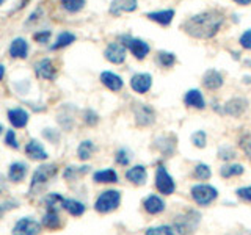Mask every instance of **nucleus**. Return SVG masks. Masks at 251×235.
Returning a JSON list of instances; mask_svg holds the SVG:
<instances>
[{"label":"nucleus","mask_w":251,"mask_h":235,"mask_svg":"<svg viewBox=\"0 0 251 235\" xmlns=\"http://www.w3.org/2000/svg\"><path fill=\"white\" fill-rule=\"evenodd\" d=\"M130 159H132V157H130V152L127 151V149H120V151H118L116 155H115L116 163L121 164V166H126V164H129Z\"/></svg>","instance_id":"obj_37"},{"label":"nucleus","mask_w":251,"mask_h":235,"mask_svg":"<svg viewBox=\"0 0 251 235\" xmlns=\"http://www.w3.org/2000/svg\"><path fill=\"white\" fill-rule=\"evenodd\" d=\"M235 3H239V5H243V6H247V5H251V0H234Z\"/></svg>","instance_id":"obj_51"},{"label":"nucleus","mask_w":251,"mask_h":235,"mask_svg":"<svg viewBox=\"0 0 251 235\" xmlns=\"http://www.w3.org/2000/svg\"><path fill=\"white\" fill-rule=\"evenodd\" d=\"M223 22H225V16L222 11L209 10L188 18L182 24V30L187 35H190L196 39H210L218 33Z\"/></svg>","instance_id":"obj_1"},{"label":"nucleus","mask_w":251,"mask_h":235,"mask_svg":"<svg viewBox=\"0 0 251 235\" xmlns=\"http://www.w3.org/2000/svg\"><path fill=\"white\" fill-rule=\"evenodd\" d=\"M5 143H6L8 147L19 149V143H18V138H16L14 130H8V132H6V135H5Z\"/></svg>","instance_id":"obj_43"},{"label":"nucleus","mask_w":251,"mask_h":235,"mask_svg":"<svg viewBox=\"0 0 251 235\" xmlns=\"http://www.w3.org/2000/svg\"><path fill=\"white\" fill-rule=\"evenodd\" d=\"M243 171L245 169H243L242 164H225L222 171H220V174H222V177L227 179V177L240 176V174H243Z\"/></svg>","instance_id":"obj_33"},{"label":"nucleus","mask_w":251,"mask_h":235,"mask_svg":"<svg viewBox=\"0 0 251 235\" xmlns=\"http://www.w3.org/2000/svg\"><path fill=\"white\" fill-rule=\"evenodd\" d=\"M50 36H52V31L50 30H41V31H36V33H33V39H35L36 43H39V44L49 43Z\"/></svg>","instance_id":"obj_40"},{"label":"nucleus","mask_w":251,"mask_h":235,"mask_svg":"<svg viewBox=\"0 0 251 235\" xmlns=\"http://www.w3.org/2000/svg\"><path fill=\"white\" fill-rule=\"evenodd\" d=\"M202 85L207 90H218L223 85V75L217 69H209L202 77Z\"/></svg>","instance_id":"obj_21"},{"label":"nucleus","mask_w":251,"mask_h":235,"mask_svg":"<svg viewBox=\"0 0 251 235\" xmlns=\"http://www.w3.org/2000/svg\"><path fill=\"white\" fill-rule=\"evenodd\" d=\"M94 144H93V141H90V140H85V141H82L80 144H78V147H77V157L80 160H88L90 157L93 155V152H94Z\"/></svg>","instance_id":"obj_31"},{"label":"nucleus","mask_w":251,"mask_h":235,"mask_svg":"<svg viewBox=\"0 0 251 235\" xmlns=\"http://www.w3.org/2000/svg\"><path fill=\"white\" fill-rule=\"evenodd\" d=\"M154 147L159 149L165 157H171L173 154H175V149H176V140L173 135L159 137L154 141Z\"/></svg>","instance_id":"obj_19"},{"label":"nucleus","mask_w":251,"mask_h":235,"mask_svg":"<svg viewBox=\"0 0 251 235\" xmlns=\"http://www.w3.org/2000/svg\"><path fill=\"white\" fill-rule=\"evenodd\" d=\"M157 61H159V65L163 68H171L176 63V57H175V53H171V52H159Z\"/></svg>","instance_id":"obj_35"},{"label":"nucleus","mask_w":251,"mask_h":235,"mask_svg":"<svg viewBox=\"0 0 251 235\" xmlns=\"http://www.w3.org/2000/svg\"><path fill=\"white\" fill-rule=\"evenodd\" d=\"M201 221V215L198 213L196 210H188L185 212V213L176 216L175 223H173V226H175V229L177 231L179 235H193L196 227H198Z\"/></svg>","instance_id":"obj_2"},{"label":"nucleus","mask_w":251,"mask_h":235,"mask_svg":"<svg viewBox=\"0 0 251 235\" xmlns=\"http://www.w3.org/2000/svg\"><path fill=\"white\" fill-rule=\"evenodd\" d=\"M184 102H185V105L198 108V110H202L204 107H206V100H204V97H202V94H201L200 90L187 91L185 97H184Z\"/></svg>","instance_id":"obj_25"},{"label":"nucleus","mask_w":251,"mask_h":235,"mask_svg":"<svg viewBox=\"0 0 251 235\" xmlns=\"http://www.w3.org/2000/svg\"><path fill=\"white\" fill-rule=\"evenodd\" d=\"M60 2L68 13H78L85 6V0H60Z\"/></svg>","instance_id":"obj_34"},{"label":"nucleus","mask_w":251,"mask_h":235,"mask_svg":"<svg viewBox=\"0 0 251 235\" xmlns=\"http://www.w3.org/2000/svg\"><path fill=\"white\" fill-rule=\"evenodd\" d=\"M100 82L104 86L110 91H120L123 86H124V82L120 75H116L115 72H110V70H104V72L100 74Z\"/></svg>","instance_id":"obj_20"},{"label":"nucleus","mask_w":251,"mask_h":235,"mask_svg":"<svg viewBox=\"0 0 251 235\" xmlns=\"http://www.w3.org/2000/svg\"><path fill=\"white\" fill-rule=\"evenodd\" d=\"M217 196H218L217 188H214L212 185L200 184L192 187V198L200 206H209L210 202H214L217 199Z\"/></svg>","instance_id":"obj_5"},{"label":"nucleus","mask_w":251,"mask_h":235,"mask_svg":"<svg viewBox=\"0 0 251 235\" xmlns=\"http://www.w3.org/2000/svg\"><path fill=\"white\" fill-rule=\"evenodd\" d=\"M74 41H75V35L74 33H71V31H61V33L58 35V38H57V41L50 46V49L52 50H60V49H63V47L71 46Z\"/></svg>","instance_id":"obj_29"},{"label":"nucleus","mask_w":251,"mask_h":235,"mask_svg":"<svg viewBox=\"0 0 251 235\" xmlns=\"http://www.w3.org/2000/svg\"><path fill=\"white\" fill-rule=\"evenodd\" d=\"M3 77H5V66L0 65V80H3Z\"/></svg>","instance_id":"obj_52"},{"label":"nucleus","mask_w":251,"mask_h":235,"mask_svg":"<svg viewBox=\"0 0 251 235\" xmlns=\"http://www.w3.org/2000/svg\"><path fill=\"white\" fill-rule=\"evenodd\" d=\"M137 6H138L137 0H112L108 11H110V14H112V16H116V18H120L123 13H132V11H135Z\"/></svg>","instance_id":"obj_11"},{"label":"nucleus","mask_w":251,"mask_h":235,"mask_svg":"<svg viewBox=\"0 0 251 235\" xmlns=\"http://www.w3.org/2000/svg\"><path fill=\"white\" fill-rule=\"evenodd\" d=\"M226 235H251V231L248 229H237V231H231L229 234Z\"/></svg>","instance_id":"obj_49"},{"label":"nucleus","mask_w":251,"mask_h":235,"mask_svg":"<svg viewBox=\"0 0 251 235\" xmlns=\"http://www.w3.org/2000/svg\"><path fill=\"white\" fill-rule=\"evenodd\" d=\"M41 224L49 231H57L63 226L58 212H46V215L43 216V223Z\"/></svg>","instance_id":"obj_27"},{"label":"nucleus","mask_w":251,"mask_h":235,"mask_svg":"<svg viewBox=\"0 0 251 235\" xmlns=\"http://www.w3.org/2000/svg\"><path fill=\"white\" fill-rule=\"evenodd\" d=\"M105 58L113 65H121L126 60V47L121 43H110L104 52Z\"/></svg>","instance_id":"obj_12"},{"label":"nucleus","mask_w":251,"mask_h":235,"mask_svg":"<svg viewBox=\"0 0 251 235\" xmlns=\"http://www.w3.org/2000/svg\"><path fill=\"white\" fill-rule=\"evenodd\" d=\"M35 74L43 80H55L57 78V68H55L52 60L44 58L35 65Z\"/></svg>","instance_id":"obj_10"},{"label":"nucleus","mask_w":251,"mask_h":235,"mask_svg":"<svg viewBox=\"0 0 251 235\" xmlns=\"http://www.w3.org/2000/svg\"><path fill=\"white\" fill-rule=\"evenodd\" d=\"M240 44H242L243 49L251 50V30H247L245 33L240 36Z\"/></svg>","instance_id":"obj_47"},{"label":"nucleus","mask_w":251,"mask_h":235,"mask_svg":"<svg viewBox=\"0 0 251 235\" xmlns=\"http://www.w3.org/2000/svg\"><path fill=\"white\" fill-rule=\"evenodd\" d=\"M63 209H65L71 216H82L85 213V206L80 201H75V199H65Z\"/></svg>","instance_id":"obj_30"},{"label":"nucleus","mask_w":251,"mask_h":235,"mask_svg":"<svg viewBox=\"0 0 251 235\" xmlns=\"http://www.w3.org/2000/svg\"><path fill=\"white\" fill-rule=\"evenodd\" d=\"M143 207H145V210L148 212V213L157 215V213H162V212L165 210V202L162 201V198H159V196L151 194V196H148V198L145 199Z\"/></svg>","instance_id":"obj_23"},{"label":"nucleus","mask_w":251,"mask_h":235,"mask_svg":"<svg viewBox=\"0 0 251 235\" xmlns=\"http://www.w3.org/2000/svg\"><path fill=\"white\" fill-rule=\"evenodd\" d=\"M121 41H123V46L124 47H127V49L132 52V55L135 57L137 60H145L146 58V55L149 53V46L148 43H145L143 39H140V38H132L129 35H123L121 38Z\"/></svg>","instance_id":"obj_6"},{"label":"nucleus","mask_w":251,"mask_h":235,"mask_svg":"<svg viewBox=\"0 0 251 235\" xmlns=\"http://www.w3.org/2000/svg\"><path fill=\"white\" fill-rule=\"evenodd\" d=\"M247 108H248V100L247 99H243V97H234L231 99L229 102H226V105H225V112L227 115H231L234 118H237L240 115H243L247 112Z\"/></svg>","instance_id":"obj_17"},{"label":"nucleus","mask_w":251,"mask_h":235,"mask_svg":"<svg viewBox=\"0 0 251 235\" xmlns=\"http://www.w3.org/2000/svg\"><path fill=\"white\" fill-rule=\"evenodd\" d=\"M18 207H19L18 201H6V202H3L2 206H0V218H2L6 213V212H10L13 209H18Z\"/></svg>","instance_id":"obj_45"},{"label":"nucleus","mask_w":251,"mask_h":235,"mask_svg":"<svg viewBox=\"0 0 251 235\" xmlns=\"http://www.w3.org/2000/svg\"><path fill=\"white\" fill-rule=\"evenodd\" d=\"M240 147L243 149V152L248 157V160L251 162V133H247L240 138Z\"/></svg>","instance_id":"obj_39"},{"label":"nucleus","mask_w":251,"mask_h":235,"mask_svg":"<svg viewBox=\"0 0 251 235\" xmlns=\"http://www.w3.org/2000/svg\"><path fill=\"white\" fill-rule=\"evenodd\" d=\"M50 129H46L44 130V137L47 138V140H50V141H58V133H55V135H53V133L52 132H49Z\"/></svg>","instance_id":"obj_48"},{"label":"nucleus","mask_w":251,"mask_h":235,"mask_svg":"<svg viewBox=\"0 0 251 235\" xmlns=\"http://www.w3.org/2000/svg\"><path fill=\"white\" fill-rule=\"evenodd\" d=\"M41 227L43 224L38 223L36 219L31 216H25L18 219V223L14 224L11 234L13 235H39L41 234Z\"/></svg>","instance_id":"obj_7"},{"label":"nucleus","mask_w":251,"mask_h":235,"mask_svg":"<svg viewBox=\"0 0 251 235\" xmlns=\"http://www.w3.org/2000/svg\"><path fill=\"white\" fill-rule=\"evenodd\" d=\"M43 204L46 206L47 212H58L60 209H63V204H65V198L58 193H49L44 198Z\"/></svg>","instance_id":"obj_26"},{"label":"nucleus","mask_w":251,"mask_h":235,"mask_svg":"<svg viewBox=\"0 0 251 235\" xmlns=\"http://www.w3.org/2000/svg\"><path fill=\"white\" fill-rule=\"evenodd\" d=\"M3 132V127H2V124H0V133H2Z\"/></svg>","instance_id":"obj_55"},{"label":"nucleus","mask_w":251,"mask_h":235,"mask_svg":"<svg viewBox=\"0 0 251 235\" xmlns=\"http://www.w3.org/2000/svg\"><path fill=\"white\" fill-rule=\"evenodd\" d=\"M121 202V193L116 190H107L99 194V198L94 202V210L98 213H110L118 209Z\"/></svg>","instance_id":"obj_4"},{"label":"nucleus","mask_w":251,"mask_h":235,"mask_svg":"<svg viewBox=\"0 0 251 235\" xmlns=\"http://www.w3.org/2000/svg\"><path fill=\"white\" fill-rule=\"evenodd\" d=\"M83 116H85V118H83L85 122L88 124V125H96V124L99 122V116H98L96 112H93V110H86Z\"/></svg>","instance_id":"obj_44"},{"label":"nucleus","mask_w":251,"mask_h":235,"mask_svg":"<svg viewBox=\"0 0 251 235\" xmlns=\"http://www.w3.org/2000/svg\"><path fill=\"white\" fill-rule=\"evenodd\" d=\"M25 154H27V157L28 159H31V160H36V162H43V160H47V152H46V149H44V146L39 143V141H36V140H30L28 143L25 144Z\"/></svg>","instance_id":"obj_14"},{"label":"nucleus","mask_w":251,"mask_h":235,"mask_svg":"<svg viewBox=\"0 0 251 235\" xmlns=\"http://www.w3.org/2000/svg\"><path fill=\"white\" fill-rule=\"evenodd\" d=\"M88 171H90V166H68L65 172H63V177L68 180H74L77 177L85 176Z\"/></svg>","instance_id":"obj_32"},{"label":"nucleus","mask_w":251,"mask_h":235,"mask_svg":"<svg viewBox=\"0 0 251 235\" xmlns=\"http://www.w3.org/2000/svg\"><path fill=\"white\" fill-rule=\"evenodd\" d=\"M93 179H94V182H98V184H116L118 174L113 169H102V171L94 172Z\"/></svg>","instance_id":"obj_28"},{"label":"nucleus","mask_w":251,"mask_h":235,"mask_svg":"<svg viewBox=\"0 0 251 235\" xmlns=\"http://www.w3.org/2000/svg\"><path fill=\"white\" fill-rule=\"evenodd\" d=\"M28 2H30V0H21V3H19V6H18V10H22V8L25 6Z\"/></svg>","instance_id":"obj_53"},{"label":"nucleus","mask_w":251,"mask_h":235,"mask_svg":"<svg viewBox=\"0 0 251 235\" xmlns=\"http://www.w3.org/2000/svg\"><path fill=\"white\" fill-rule=\"evenodd\" d=\"M58 172V166L55 163H47L41 164L31 176V182H30V193H35L39 190L41 187H44L50 179H53Z\"/></svg>","instance_id":"obj_3"},{"label":"nucleus","mask_w":251,"mask_h":235,"mask_svg":"<svg viewBox=\"0 0 251 235\" xmlns=\"http://www.w3.org/2000/svg\"><path fill=\"white\" fill-rule=\"evenodd\" d=\"M39 14H41V10H36L33 14L30 16V19H28V22H33V21H36L38 18H39Z\"/></svg>","instance_id":"obj_50"},{"label":"nucleus","mask_w":251,"mask_h":235,"mask_svg":"<svg viewBox=\"0 0 251 235\" xmlns=\"http://www.w3.org/2000/svg\"><path fill=\"white\" fill-rule=\"evenodd\" d=\"M192 141H193V144L196 147H204V146H206V133H204L202 130L195 132L192 135Z\"/></svg>","instance_id":"obj_41"},{"label":"nucleus","mask_w":251,"mask_h":235,"mask_svg":"<svg viewBox=\"0 0 251 235\" xmlns=\"http://www.w3.org/2000/svg\"><path fill=\"white\" fill-rule=\"evenodd\" d=\"M130 86L132 90L138 93V94H145L151 90L152 86V77L146 74V72H140V74H135L132 78H130Z\"/></svg>","instance_id":"obj_13"},{"label":"nucleus","mask_w":251,"mask_h":235,"mask_svg":"<svg viewBox=\"0 0 251 235\" xmlns=\"http://www.w3.org/2000/svg\"><path fill=\"white\" fill-rule=\"evenodd\" d=\"M193 176L198 180H207V179H210L212 172H210V168L207 166V164L200 163V164H196V166H195Z\"/></svg>","instance_id":"obj_36"},{"label":"nucleus","mask_w":251,"mask_h":235,"mask_svg":"<svg viewBox=\"0 0 251 235\" xmlns=\"http://www.w3.org/2000/svg\"><path fill=\"white\" fill-rule=\"evenodd\" d=\"M148 19H151L160 25L167 27L173 22V18H175V10H162V11H152V13H148L146 14Z\"/></svg>","instance_id":"obj_24"},{"label":"nucleus","mask_w":251,"mask_h":235,"mask_svg":"<svg viewBox=\"0 0 251 235\" xmlns=\"http://www.w3.org/2000/svg\"><path fill=\"white\" fill-rule=\"evenodd\" d=\"M155 187L162 194H167V196L173 194L176 190L175 180H173V177L168 174V171L165 169V166H162V164H159V168H157V172H155Z\"/></svg>","instance_id":"obj_8"},{"label":"nucleus","mask_w":251,"mask_h":235,"mask_svg":"<svg viewBox=\"0 0 251 235\" xmlns=\"http://www.w3.org/2000/svg\"><path fill=\"white\" fill-rule=\"evenodd\" d=\"M10 57L25 60L28 57V43L24 38H16L10 44Z\"/></svg>","instance_id":"obj_18"},{"label":"nucleus","mask_w":251,"mask_h":235,"mask_svg":"<svg viewBox=\"0 0 251 235\" xmlns=\"http://www.w3.org/2000/svg\"><path fill=\"white\" fill-rule=\"evenodd\" d=\"M28 172V166L25 163L22 162H16V163H11L10 168H8V179H10V182L13 184H21L24 179H25Z\"/></svg>","instance_id":"obj_16"},{"label":"nucleus","mask_w":251,"mask_h":235,"mask_svg":"<svg viewBox=\"0 0 251 235\" xmlns=\"http://www.w3.org/2000/svg\"><path fill=\"white\" fill-rule=\"evenodd\" d=\"M28 119H30V116H28V113L24 108H11V110H8V121H10L11 125H13V127H16V129L25 127V125L28 124Z\"/></svg>","instance_id":"obj_15"},{"label":"nucleus","mask_w":251,"mask_h":235,"mask_svg":"<svg viewBox=\"0 0 251 235\" xmlns=\"http://www.w3.org/2000/svg\"><path fill=\"white\" fill-rule=\"evenodd\" d=\"M133 115H135V122L140 127H148L155 121L154 108L148 104H137V107L133 108Z\"/></svg>","instance_id":"obj_9"},{"label":"nucleus","mask_w":251,"mask_h":235,"mask_svg":"<svg viewBox=\"0 0 251 235\" xmlns=\"http://www.w3.org/2000/svg\"><path fill=\"white\" fill-rule=\"evenodd\" d=\"M146 235H175L170 226H159V227H149Z\"/></svg>","instance_id":"obj_38"},{"label":"nucleus","mask_w":251,"mask_h":235,"mask_svg":"<svg viewBox=\"0 0 251 235\" xmlns=\"http://www.w3.org/2000/svg\"><path fill=\"white\" fill-rule=\"evenodd\" d=\"M5 2H6V0H0V5H3Z\"/></svg>","instance_id":"obj_54"},{"label":"nucleus","mask_w":251,"mask_h":235,"mask_svg":"<svg viewBox=\"0 0 251 235\" xmlns=\"http://www.w3.org/2000/svg\"><path fill=\"white\" fill-rule=\"evenodd\" d=\"M218 155H220V159H222V160H232V159H235V151L229 146H223L218 151Z\"/></svg>","instance_id":"obj_42"},{"label":"nucleus","mask_w":251,"mask_h":235,"mask_svg":"<svg viewBox=\"0 0 251 235\" xmlns=\"http://www.w3.org/2000/svg\"><path fill=\"white\" fill-rule=\"evenodd\" d=\"M126 179L132 182L133 185H143L148 179V172L146 168L141 166V164H137V166L130 168L127 172H126Z\"/></svg>","instance_id":"obj_22"},{"label":"nucleus","mask_w":251,"mask_h":235,"mask_svg":"<svg viewBox=\"0 0 251 235\" xmlns=\"http://www.w3.org/2000/svg\"><path fill=\"white\" fill-rule=\"evenodd\" d=\"M237 196L245 202H251V185L250 187H243V188H239L237 191Z\"/></svg>","instance_id":"obj_46"}]
</instances>
